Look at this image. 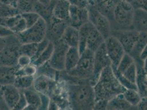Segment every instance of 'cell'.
I'll list each match as a JSON object with an SVG mask.
<instances>
[{"instance_id":"obj_56","label":"cell","mask_w":147,"mask_h":110,"mask_svg":"<svg viewBox=\"0 0 147 110\" xmlns=\"http://www.w3.org/2000/svg\"><path fill=\"white\" fill-rule=\"evenodd\" d=\"M88 1H89V2H90V1H91V0H88Z\"/></svg>"},{"instance_id":"obj_46","label":"cell","mask_w":147,"mask_h":110,"mask_svg":"<svg viewBox=\"0 0 147 110\" xmlns=\"http://www.w3.org/2000/svg\"><path fill=\"white\" fill-rule=\"evenodd\" d=\"M147 57V45L143 48L142 51H141V54L140 55V60L143 62Z\"/></svg>"},{"instance_id":"obj_6","label":"cell","mask_w":147,"mask_h":110,"mask_svg":"<svg viewBox=\"0 0 147 110\" xmlns=\"http://www.w3.org/2000/svg\"><path fill=\"white\" fill-rule=\"evenodd\" d=\"M21 45L15 34L7 37L6 45L0 52V66H18Z\"/></svg>"},{"instance_id":"obj_18","label":"cell","mask_w":147,"mask_h":110,"mask_svg":"<svg viewBox=\"0 0 147 110\" xmlns=\"http://www.w3.org/2000/svg\"><path fill=\"white\" fill-rule=\"evenodd\" d=\"M132 28L140 33L147 34V12L142 8H135Z\"/></svg>"},{"instance_id":"obj_3","label":"cell","mask_w":147,"mask_h":110,"mask_svg":"<svg viewBox=\"0 0 147 110\" xmlns=\"http://www.w3.org/2000/svg\"><path fill=\"white\" fill-rule=\"evenodd\" d=\"M135 8L132 4L120 0L114 10L113 30H126L132 28Z\"/></svg>"},{"instance_id":"obj_5","label":"cell","mask_w":147,"mask_h":110,"mask_svg":"<svg viewBox=\"0 0 147 110\" xmlns=\"http://www.w3.org/2000/svg\"><path fill=\"white\" fill-rule=\"evenodd\" d=\"M94 52L86 49L80 56L76 66L70 72L65 73L69 77L74 79H90L94 69Z\"/></svg>"},{"instance_id":"obj_49","label":"cell","mask_w":147,"mask_h":110,"mask_svg":"<svg viewBox=\"0 0 147 110\" xmlns=\"http://www.w3.org/2000/svg\"><path fill=\"white\" fill-rule=\"evenodd\" d=\"M18 0H9V5L14 7L17 8Z\"/></svg>"},{"instance_id":"obj_39","label":"cell","mask_w":147,"mask_h":110,"mask_svg":"<svg viewBox=\"0 0 147 110\" xmlns=\"http://www.w3.org/2000/svg\"><path fill=\"white\" fill-rule=\"evenodd\" d=\"M31 58L26 55H20L18 60V66L23 67L31 64Z\"/></svg>"},{"instance_id":"obj_26","label":"cell","mask_w":147,"mask_h":110,"mask_svg":"<svg viewBox=\"0 0 147 110\" xmlns=\"http://www.w3.org/2000/svg\"><path fill=\"white\" fill-rule=\"evenodd\" d=\"M35 78L34 75L17 76L13 85L20 90L29 89L33 86Z\"/></svg>"},{"instance_id":"obj_33","label":"cell","mask_w":147,"mask_h":110,"mask_svg":"<svg viewBox=\"0 0 147 110\" xmlns=\"http://www.w3.org/2000/svg\"><path fill=\"white\" fill-rule=\"evenodd\" d=\"M21 14L26 22L28 28L35 24L41 18L40 15L34 11L21 13Z\"/></svg>"},{"instance_id":"obj_8","label":"cell","mask_w":147,"mask_h":110,"mask_svg":"<svg viewBox=\"0 0 147 110\" xmlns=\"http://www.w3.org/2000/svg\"><path fill=\"white\" fill-rule=\"evenodd\" d=\"M87 9L89 22L93 25L105 40L111 34L112 27L110 20L100 12L91 2H90Z\"/></svg>"},{"instance_id":"obj_12","label":"cell","mask_w":147,"mask_h":110,"mask_svg":"<svg viewBox=\"0 0 147 110\" xmlns=\"http://www.w3.org/2000/svg\"><path fill=\"white\" fill-rule=\"evenodd\" d=\"M104 43L111 65L117 67L126 53L123 45L116 37L111 35L105 40Z\"/></svg>"},{"instance_id":"obj_15","label":"cell","mask_w":147,"mask_h":110,"mask_svg":"<svg viewBox=\"0 0 147 110\" xmlns=\"http://www.w3.org/2000/svg\"><path fill=\"white\" fill-rule=\"evenodd\" d=\"M56 80L47 76L40 74L35 78L33 84L34 89L40 94L51 96L55 86Z\"/></svg>"},{"instance_id":"obj_22","label":"cell","mask_w":147,"mask_h":110,"mask_svg":"<svg viewBox=\"0 0 147 110\" xmlns=\"http://www.w3.org/2000/svg\"><path fill=\"white\" fill-rule=\"evenodd\" d=\"M80 52L78 48L69 47L65 56V72H70L76 66L80 60Z\"/></svg>"},{"instance_id":"obj_57","label":"cell","mask_w":147,"mask_h":110,"mask_svg":"<svg viewBox=\"0 0 147 110\" xmlns=\"http://www.w3.org/2000/svg\"><path fill=\"white\" fill-rule=\"evenodd\" d=\"M63 1H68V0H63Z\"/></svg>"},{"instance_id":"obj_14","label":"cell","mask_w":147,"mask_h":110,"mask_svg":"<svg viewBox=\"0 0 147 110\" xmlns=\"http://www.w3.org/2000/svg\"><path fill=\"white\" fill-rule=\"evenodd\" d=\"M89 22L87 8H79L70 5L69 25L79 29L82 25Z\"/></svg>"},{"instance_id":"obj_2","label":"cell","mask_w":147,"mask_h":110,"mask_svg":"<svg viewBox=\"0 0 147 110\" xmlns=\"http://www.w3.org/2000/svg\"><path fill=\"white\" fill-rule=\"evenodd\" d=\"M93 88L96 101L100 100L109 101L126 90L117 79L111 65L102 71Z\"/></svg>"},{"instance_id":"obj_11","label":"cell","mask_w":147,"mask_h":110,"mask_svg":"<svg viewBox=\"0 0 147 110\" xmlns=\"http://www.w3.org/2000/svg\"><path fill=\"white\" fill-rule=\"evenodd\" d=\"M69 46L63 40L54 43V50L49 62L50 66L58 71L65 69V56Z\"/></svg>"},{"instance_id":"obj_10","label":"cell","mask_w":147,"mask_h":110,"mask_svg":"<svg viewBox=\"0 0 147 110\" xmlns=\"http://www.w3.org/2000/svg\"><path fill=\"white\" fill-rule=\"evenodd\" d=\"M111 35L117 37L123 45L125 52L129 54L138 41L140 32L134 29L113 30Z\"/></svg>"},{"instance_id":"obj_29","label":"cell","mask_w":147,"mask_h":110,"mask_svg":"<svg viewBox=\"0 0 147 110\" xmlns=\"http://www.w3.org/2000/svg\"><path fill=\"white\" fill-rule=\"evenodd\" d=\"M38 43H28L22 44L20 48V55H26L33 58L36 54Z\"/></svg>"},{"instance_id":"obj_28","label":"cell","mask_w":147,"mask_h":110,"mask_svg":"<svg viewBox=\"0 0 147 110\" xmlns=\"http://www.w3.org/2000/svg\"><path fill=\"white\" fill-rule=\"evenodd\" d=\"M123 95L129 104L134 107L138 106L142 98L138 91L136 89H126Z\"/></svg>"},{"instance_id":"obj_21","label":"cell","mask_w":147,"mask_h":110,"mask_svg":"<svg viewBox=\"0 0 147 110\" xmlns=\"http://www.w3.org/2000/svg\"><path fill=\"white\" fill-rule=\"evenodd\" d=\"M61 39L69 47L78 48L79 41V29L69 25L64 31Z\"/></svg>"},{"instance_id":"obj_40","label":"cell","mask_w":147,"mask_h":110,"mask_svg":"<svg viewBox=\"0 0 147 110\" xmlns=\"http://www.w3.org/2000/svg\"><path fill=\"white\" fill-rule=\"evenodd\" d=\"M40 95L41 99V104L39 110H49V103L51 101V98L49 96L42 94H40Z\"/></svg>"},{"instance_id":"obj_43","label":"cell","mask_w":147,"mask_h":110,"mask_svg":"<svg viewBox=\"0 0 147 110\" xmlns=\"http://www.w3.org/2000/svg\"><path fill=\"white\" fill-rule=\"evenodd\" d=\"M109 101L100 100L96 101L93 110H107V107Z\"/></svg>"},{"instance_id":"obj_52","label":"cell","mask_w":147,"mask_h":110,"mask_svg":"<svg viewBox=\"0 0 147 110\" xmlns=\"http://www.w3.org/2000/svg\"><path fill=\"white\" fill-rule=\"evenodd\" d=\"M57 1H58V0H52V3H51V4L50 5V6L54 7L55 5V3H56V2H57Z\"/></svg>"},{"instance_id":"obj_53","label":"cell","mask_w":147,"mask_h":110,"mask_svg":"<svg viewBox=\"0 0 147 110\" xmlns=\"http://www.w3.org/2000/svg\"><path fill=\"white\" fill-rule=\"evenodd\" d=\"M123 1H125V2H126L129 3H131V4H132V3H133V2L134 1V0H123Z\"/></svg>"},{"instance_id":"obj_20","label":"cell","mask_w":147,"mask_h":110,"mask_svg":"<svg viewBox=\"0 0 147 110\" xmlns=\"http://www.w3.org/2000/svg\"><path fill=\"white\" fill-rule=\"evenodd\" d=\"M70 4L69 1L58 0L53 9V16L61 20L69 22V10Z\"/></svg>"},{"instance_id":"obj_35","label":"cell","mask_w":147,"mask_h":110,"mask_svg":"<svg viewBox=\"0 0 147 110\" xmlns=\"http://www.w3.org/2000/svg\"><path fill=\"white\" fill-rule=\"evenodd\" d=\"M37 68L33 65L32 64H30L26 66L19 67L18 68L16 72V76L19 75H34L37 74Z\"/></svg>"},{"instance_id":"obj_36","label":"cell","mask_w":147,"mask_h":110,"mask_svg":"<svg viewBox=\"0 0 147 110\" xmlns=\"http://www.w3.org/2000/svg\"><path fill=\"white\" fill-rule=\"evenodd\" d=\"M22 18L21 13L18 14L16 16H12L5 19V26L12 30L18 24L19 21Z\"/></svg>"},{"instance_id":"obj_38","label":"cell","mask_w":147,"mask_h":110,"mask_svg":"<svg viewBox=\"0 0 147 110\" xmlns=\"http://www.w3.org/2000/svg\"><path fill=\"white\" fill-rule=\"evenodd\" d=\"M28 103L26 100L23 92L20 90V96L16 106H14L13 110H24L26 106L28 105Z\"/></svg>"},{"instance_id":"obj_16","label":"cell","mask_w":147,"mask_h":110,"mask_svg":"<svg viewBox=\"0 0 147 110\" xmlns=\"http://www.w3.org/2000/svg\"><path fill=\"white\" fill-rule=\"evenodd\" d=\"M119 1L120 0H91L90 2H92L98 11L108 19L110 20L111 24H112L114 10Z\"/></svg>"},{"instance_id":"obj_4","label":"cell","mask_w":147,"mask_h":110,"mask_svg":"<svg viewBox=\"0 0 147 110\" xmlns=\"http://www.w3.org/2000/svg\"><path fill=\"white\" fill-rule=\"evenodd\" d=\"M79 31V45L81 46H87V49L94 52L105 41L102 34L90 22L80 26Z\"/></svg>"},{"instance_id":"obj_17","label":"cell","mask_w":147,"mask_h":110,"mask_svg":"<svg viewBox=\"0 0 147 110\" xmlns=\"http://www.w3.org/2000/svg\"><path fill=\"white\" fill-rule=\"evenodd\" d=\"M3 95L9 110H13L20 96V90L13 84L2 86Z\"/></svg>"},{"instance_id":"obj_25","label":"cell","mask_w":147,"mask_h":110,"mask_svg":"<svg viewBox=\"0 0 147 110\" xmlns=\"http://www.w3.org/2000/svg\"><path fill=\"white\" fill-rule=\"evenodd\" d=\"M53 7L43 5L38 1L35 5L34 11L38 14L41 18L43 19L46 21V23L48 24L50 22L51 19L52 18L53 16Z\"/></svg>"},{"instance_id":"obj_7","label":"cell","mask_w":147,"mask_h":110,"mask_svg":"<svg viewBox=\"0 0 147 110\" xmlns=\"http://www.w3.org/2000/svg\"><path fill=\"white\" fill-rule=\"evenodd\" d=\"M47 28V25L46 21L41 18L35 24L16 35L21 44L39 43L46 38Z\"/></svg>"},{"instance_id":"obj_37","label":"cell","mask_w":147,"mask_h":110,"mask_svg":"<svg viewBox=\"0 0 147 110\" xmlns=\"http://www.w3.org/2000/svg\"><path fill=\"white\" fill-rule=\"evenodd\" d=\"M49 42H50V41L46 37L45 39H43L42 41L38 43V47H37L36 54L33 58H32V59H31L32 62H33L35 60H36L37 58L38 57V56L42 53L43 51L47 48V47L48 46V45L49 44ZM32 62H31V63H32Z\"/></svg>"},{"instance_id":"obj_41","label":"cell","mask_w":147,"mask_h":110,"mask_svg":"<svg viewBox=\"0 0 147 110\" xmlns=\"http://www.w3.org/2000/svg\"><path fill=\"white\" fill-rule=\"evenodd\" d=\"M70 5L79 8H87L90 2L88 0H68Z\"/></svg>"},{"instance_id":"obj_48","label":"cell","mask_w":147,"mask_h":110,"mask_svg":"<svg viewBox=\"0 0 147 110\" xmlns=\"http://www.w3.org/2000/svg\"><path fill=\"white\" fill-rule=\"evenodd\" d=\"M38 1L43 5L49 6L52 3V0H38Z\"/></svg>"},{"instance_id":"obj_24","label":"cell","mask_w":147,"mask_h":110,"mask_svg":"<svg viewBox=\"0 0 147 110\" xmlns=\"http://www.w3.org/2000/svg\"><path fill=\"white\" fill-rule=\"evenodd\" d=\"M22 91L24 94L28 104L34 106L37 110H39L41 104L40 94L36 91L33 86Z\"/></svg>"},{"instance_id":"obj_51","label":"cell","mask_w":147,"mask_h":110,"mask_svg":"<svg viewBox=\"0 0 147 110\" xmlns=\"http://www.w3.org/2000/svg\"><path fill=\"white\" fill-rule=\"evenodd\" d=\"M0 2L3 4L9 5V0H0Z\"/></svg>"},{"instance_id":"obj_42","label":"cell","mask_w":147,"mask_h":110,"mask_svg":"<svg viewBox=\"0 0 147 110\" xmlns=\"http://www.w3.org/2000/svg\"><path fill=\"white\" fill-rule=\"evenodd\" d=\"M132 5L134 8H142L147 12V0H134Z\"/></svg>"},{"instance_id":"obj_32","label":"cell","mask_w":147,"mask_h":110,"mask_svg":"<svg viewBox=\"0 0 147 110\" xmlns=\"http://www.w3.org/2000/svg\"><path fill=\"white\" fill-rule=\"evenodd\" d=\"M111 67L113 68V72L115 74L116 77L117 78V80H119V81L120 83V84L122 85V86L125 87L126 89H136V90H137V86L136 84H134V83H131V81H129V80L127 79H126L123 74L121 73H120L117 70V68L111 65Z\"/></svg>"},{"instance_id":"obj_23","label":"cell","mask_w":147,"mask_h":110,"mask_svg":"<svg viewBox=\"0 0 147 110\" xmlns=\"http://www.w3.org/2000/svg\"><path fill=\"white\" fill-rule=\"evenodd\" d=\"M134 107L126 101L123 94H121L109 100L107 110H130Z\"/></svg>"},{"instance_id":"obj_30","label":"cell","mask_w":147,"mask_h":110,"mask_svg":"<svg viewBox=\"0 0 147 110\" xmlns=\"http://www.w3.org/2000/svg\"><path fill=\"white\" fill-rule=\"evenodd\" d=\"M21 13L18 8L10 5L3 4L0 6V18H6Z\"/></svg>"},{"instance_id":"obj_31","label":"cell","mask_w":147,"mask_h":110,"mask_svg":"<svg viewBox=\"0 0 147 110\" xmlns=\"http://www.w3.org/2000/svg\"><path fill=\"white\" fill-rule=\"evenodd\" d=\"M38 0H18L17 8L20 13L32 12Z\"/></svg>"},{"instance_id":"obj_13","label":"cell","mask_w":147,"mask_h":110,"mask_svg":"<svg viewBox=\"0 0 147 110\" xmlns=\"http://www.w3.org/2000/svg\"><path fill=\"white\" fill-rule=\"evenodd\" d=\"M47 25V28L46 37L54 43L61 39L62 35L69 24L65 21L56 18L53 16L50 22Z\"/></svg>"},{"instance_id":"obj_1","label":"cell","mask_w":147,"mask_h":110,"mask_svg":"<svg viewBox=\"0 0 147 110\" xmlns=\"http://www.w3.org/2000/svg\"><path fill=\"white\" fill-rule=\"evenodd\" d=\"M67 91L69 103L74 110L94 109L96 97L90 79H80L79 82L69 84Z\"/></svg>"},{"instance_id":"obj_9","label":"cell","mask_w":147,"mask_h":110,"mask_svg":"<svg viewBox=\"0 0 147 110\" xmlns=\"http://www.w3.org/2000/svg\"><path fill=\"white\" fill-rule=\"evenodd\" d=\"M111 65L109 56L108 55L104 43H102L94 52V69L91 78V84L93 86L97 81L99 77L104 68Z\"/></svg>"},{"instance_id":"obj_44","label":"cell","mask_w":147,"mask_h":110,"mask_svg":"<svg viewBox=\"0 0 147 110\" xmlns=\"http://www.w3.org/2000/svg\"><path fill=\"white\" fill-rule=\"evenodd\" d=\"M14 34L12 31L6 26L0 25V37H7Z\"/></svg>"},{"instance_id":"obj_55","label":"cell","mask_w":147,"mask_h":110,"mask_svg":"<svg viewBox=\"0 0 147 110\" xmlns=\"http://www.w3.org/2000/svg\"><path fill=\"white\" fill-rule=\"evenodd\" d=\"M146 79H147V74H146Z\"/></svg>"},{"instance_id":"obj_50","label":"cell","mask_w":147,"mask_h":110,"mask_svg":"<svg viewBox=\"0 0 147 110\" xmlns=\"http://www.w3.org/2000/svg\"><path fill=\"white\" fill-rule=\"evenodd\" d=\"M5 19H6V18H0V25H2L3 26H5Z\"/></svg>"},{"instance_id":"obj_27","label":"cell","mask_w":147,"mask_h":110,"mask_svg":"<svg viewBox=\"0 0 147 110\" xmlns=\"http://www.w3.org/2000/svg\"><path fill=\"white\" fill-rule=\"evenodd\" d=\"M54 43L50 41L47 48L43 51L42 53L38 56V57L36 60L32 62L31 64L35 66L37 68L43 65L46 62L49 61V60L52 57Z\"/></svg>"},{"instance_id":"obj_45","label":"cell","mask_w":147,"mask_h":110,"mask_svg":"<svg viewBox=\"0 0 147 110\" xmlns=\"http://www.w3.org/2000/svg\"><path fill=\"white\" fill-rule=\"evenodd\" d=\"M9 110L7 105L6 103L3 95L2 86H0V110Z\"/></svg>"},{"instance_id":"obj_54","label":"cell","mask_w":147,"mask_h":110,"mask_svg":"<svg viewBox=\"0 0 147 110\" xmlns=\"http://www.w3.org/2000/svg\"><path fill=\"white\" fill-rule=\"evenodd\" d=\"M2 5H3V3H2L0 2V6H1Z\"/></svg>"},{"instance_id":"obj_34","label":"cell","mask_w":147,"mask_h":110,"mask_svg":"<svg viewBox=\"0 0 147 110\" xmlns=\"http://www.w3.org/2000/svg\"><path fill=\"white\" fill-rule=\"evenodd\" d=\"M123 75L129 81L136 84V79L137 75V67L136 61L132 63L126 71L123 73Z\"/></svg>"},{"instance_id":"obj_47","label":"cell","mask_w":147,"mask_h":110,"mask_svg":"<svg viewBox=\"0 0 147 110\" xmlns=\"http://www.w3.org/2000/svg\"><path fill=\"white\" fill-rule=\"evenodd\" d=\"M7 37H0V52L6 45Z\"/></svg>"},{"instance_id":"obj_19","label":"cell","mask_w":147,"mask_h":110,"mask_svg":"<svg viewBox=\"0 0 147 110\" xmlns=\"http://www.w3.org/2000/svg\"><path fill=\"white\" fill-rule=\"evenodd\" d=\"M19 67V66H0V86L13 84L17 77L16 72Z\"/></svg>"}]
</instances>
